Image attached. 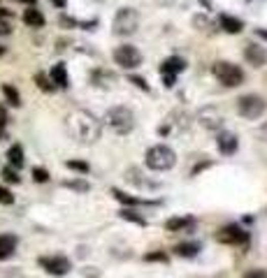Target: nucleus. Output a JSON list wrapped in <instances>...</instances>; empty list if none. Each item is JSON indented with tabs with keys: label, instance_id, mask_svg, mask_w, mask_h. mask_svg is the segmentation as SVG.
<instances>
[{
	"label": "nucleus",
	"instance_id": "nucleus-1",
	"mask_svg": "<svg viewBox=\"0 0 267 278\" xmlns=\"http://www.w3.org/2000/svg\"><path fill=\"white\" fill-rule=\"evenodd\" d=\"M65 121L68 132L82 144H95L103 135V123L86 109H75Z\"/></svg>",
	"mask_w": 267,
	"mask_h": 278
},
{
	"label": "nucleus",
	"instance_id": "nucleus-2",
	"mask_svg": "<svg viewBox=\"0 0 267 278\" xmlns=\"http://www.w3.org/2000/svg\"><path fill=\"white\" fill-rule=\"evenodd\" d=\"M175 163H177V153L168 144H156L144 155V165L151 172H168V169L175 167Z\"/></svg>",
	"mask_w": 267,
	"mask_h": 278
},
{
	"label": "nucleus",
	"instance_id": "nucleus-3",
	"mask_svg": "<svg viewBox=\"0 0 267 278\" xmlns=\"http://www.w3.org/2000/svg\"><path fill=\"white\" fill-rule=\"evenodd\" d=\"M212 74L225 88H237L244 84V70L240 65H235V63H228V60H216L212 65Z\"/></svg>",
	"mask_w": 267,
	"mask_h": 278
},
{
	"label": "nucleus",
	"instance_id": "nucleus-4",
	"mask_svg": "<svg viewBox=\"0 0 267 278\" xmlns=\"http://www.w3.org/2000/svg\"><path fill=\"white\" fill-rule=\"evenodd\" d=\"M105 123H107L116 135H128L135 128V114L128 107H112L105 114Z\"/></svg>",
	"mask_w": 267,
	"mask_h": 278
},
{
	"label": "nucleus",
	"instance_id": "nucleus-5",
	"mask_svg": "<svg viewBox=\"0 0 267 278\" xmlns=\"http://www.w3.org/2000/svg\"><path fill=\"white\" fill-rule=\"evenodd\" d=\"M265 109H267V102L260 95H253V93L242 95V98L237 100V111H240V116L246 121H258L265 114Z\"/></svg>",
	"mask_w": 267,
	"mask_h": 278
},
{
	"label": "nucleus",
	"instance_id": "nucleus-6",
	"mask_svg": "<svg viewBox=\"0 0 267 278\" xmlns=\"http://www.w3.org/2000/svg\"><path fill=\"white\" fill-rule=\"evenodd\" d=\"M112 28H114L116 35H135L137 28H140V14H137V10H132V7L119 10Z\"/></svg>",
	"mask_w": 267,
	"mask_h": 278
},
{
	"label": "nucleus",
	"instance_id": "nucleus-7",
	"mask_svg": "<svg viewBox=\"0 0 267 278\" xmlns=\"http://www.w3.org/2000/svg\"><path fill=\"white\" fill-rule=\"evenodd\" d=\"M214 239L223 246H242L249 241V232L242 229L240 225H225V227H221L216 234H214Z\"/></svg>",
	"mask_w": 267,
	"mask_h": 278
},
{
	"label": "nucleus",
	"instance_id": "nucleus-8",
	"mask_svg": "<svg viewBox=\"0 0 267 278\" xmlns=\"http://www.w3.org/2000/svg\"><path fill=\"white\" fill-rule=\"evenodd\" d=\"M114 63L121 65L123 70H135L142 63V54L132 44H123V47H116L114 49Z\"/></svg>",
	"mask_w": 267,
	"mask_h": 278
},
{
	"label": "nucleus",
	"instance_id": "nucleus-9",
	"mask_svg": "<svg viewBox=\"0 0 267 278\" xmlns=\"http://www.w3.org/2000/svg\"><path fill=\"white\" fill-rule=\"evenodd\" d=\"M38 264L44 269L47 273H51V276H65L68 271L72 269L70 260L63 255H49V257H40Z\"/></svg>",
	"mask_w": 267,
	"mask_h": 278
},
{
	"label": "nucleus",
	"instance_id": "nucleus-10",
	"mask_svg": "<svg viewBox=\"0 0 267 278\" xmlns=\"http://www.w3.org/2000/svg\"><path fill=\"white\" fill-rule=\"evenodd\" d=\"M186 70V60L179 58V56H170L168 60H163V65H160V74L165 76V86L172 88L175 86V79L179 72Z\"/></svg>",
	"mask_w": 267,
	"mask_h": 278
},
{
	"label": "nucleus",
	"instance_id": "nucleus-11",
	"mask_svg": "<svg viewBox=\"0 0 267 278\" xmlns=\"http://www.w3.org/2000/svg\"><path fill=\"white\" fill-rule=\"evenodd\" d=\"M244 58H246V63L249 65H253V67H262L267 63V51H265V47H260V44H246V49H244Z\"/></svg>",
	"mask_w": 267,
	"mask_h": 278
},
{
	"label": "nucleus",
	"instance_id": "nucleus-12",
	"mask_svg": "<svg viewBox=\"0 0 267 278\" xmlns=\"http://www.w3.org/2000/svg\"><path fill=\"white\" fill-rule=\"evenodd\" d=\"M197 118H200V123L205 128H209V130H216V128L223 126V116H221V111L214 109V107H205V109L197 114Z\"/></svg>",
	"mask_w": 267,
	"mask_h": 278
},
{
	"label": "nucleus",
	"instance_id": "nucleus-13",
	"mask_svg": "<svg viewBox=\"0 0 267 278\" xmlns=\"http://www.w3.org/2000/svg\"><path fill=\"white\" fill-rule=\"evenodd\" d=\"M216 146L223 155H232V153L240 148V142H237V137H235L232 132H221V135L216 137Z\"/></svg>",
	"mask_w": 267,
	"mask_h": 278
},
{
	"label": "nucleus",
	"instance_id": "nucleus-14",
	"mask_svg": "<svg viewBox=\"0 0 267 278\" xmlns=\"http://www.w3.org/2000/svg\"><path fill=\"white\" fill-rule=\"evenodd\" d=\"M49 79L56 88H68L70 86V76H68V67L63 63H56L49 72Z\"/></svg>",
	"mask_w": 267,
	"mask_h": 278
},
{
	"label": "nucleus",
	"instance_id": "nucleus-15",
	"mask_svg": "<svg viewBox=\"0 0 267 278\" xmlns=\"http://www.w3.org/2000/svg\"><path fill=\"white\" fill-rule=\"evenodd\" d=\"M19 246V239L14 234H0V260H10Z\"/></svg>",
	"mask_w": 267,
	"mask_h": 278
},
{
	"label": "nucleus",
	"instance_id": "nucleus-16",
	"mask_svg": "<svg viewBox=\"0 0 267 278\" xmlns=\"http://www.w3.org/2000/svg\"><path fill=\"white\" fill-rule=\"evenodd\" d=\"M218 23H221V28L230 35H237V33L244 30V21H242V19L230 17V14H221V17H218Z\"/></svg>",
	"mask_w": 267,
	"mask_h": 278
},
{
	"label": "nucleus",
	"instance_id": "nucleus-17",
	"mask_svg": "<svg viewBox=\"0 0 267 278\" xmlns=\"http://www.w3.org/2000/svg\"><path fill=\"white\" fill-rule=\"evenodd\" d=\"M23 23L30 28H42L44 26V14L38 10V7H28L23 12Z\"/></svg>",
	"mask_w": 267,
	"mask_h": 278
},
{
	"label": "nucleus",
	"instance_id": "nucleus-18",
	"mask_svg": "<svg viewBox=\"0 0 267 278\" xmlns=\"http://www.w3.org/2000/svg\"><path fill=\"white\" fill-rule=\"evenodd\" d=\"M7 160H10V167H14V169H21V167H23L26 158H23L21 144H12L10 151H7Z\"/></svg>",
	"mask_w": 267,
	"mask_h": 278
},
{
	"label": "nucleus",
	"instance_id": "nucleus-19",
	"mask_svg": "<svg viewBox=\"0 0 267 278\" xmlns=\"http://www.w3.org/2000/svg\"><path fill=\"white\" fill-rule=\"evenodd\" d=\"M193 225H195V220L193 218H170L168 223H165V227L170 229V232H184V229H191Z\"/></svg>",
	"mask_w": 267,
	"mask_h": 278
},
{
	"label": "nucleus",
	"instance_id": "nucleus-20",
	"mask_svg": "<svg viewBox=\"0 0 267 278\" xmlns=\"http://www.w3.org/2000/svg\"><path fill=\"white\" fill-rule=\"evenodd\" d=\"M200 251H202L200 244H195V241H188V244H179V246L175 248V253H177L179 257H195Z\"/></svg>",
	"mask_w": 267,
	"mask_h": 278
},
{
	"label": "nucleus",
	"instance_id": "nucleus-21",
	"mask_svg": "<svg viewBox=\"0 0 267 278\" xmlns=\"http://www.w3.org/2000/svg\"><path fill=\"white\" fill-rule=\"evenodd\" d=\"M114 197L119 200L121 204H128V207H140V204H151V202H147V200H142V197H130V195H125V192H121L119 188H114Z\"/></svg>",
	"mask_w": 267,
	"mask_h": 278
},
{
	"label": "nucleus",
	"instance_id": "nucleus-22",
	"mask_svg": "<svg viewBox=\"0 0 267 278\" xmlns=\"http://www.w3.org/2000/svg\"><path fill=\"white\" fill-rule=\"evenodd\" d=\"M3 95H5V100L12 107H19V104H21V95H19V91L12 86V84H3Z\"/></svg>",
	"mask_w": 267,
	"mask_h": 278
},
{
	"label": "nucleus",
	"instance_id": "nucleus-23",
	"mask_svg": "<svg viewBox=\"0 0 267 278\" xmlns=\"http://www.w3.org/2000/svg\"><path fill=\"white\" fill-rule=\"evenodd\" d=\"M35 84H38V88H40V91H44V93H54L56 91V86L51 84V79L47 74H42V72L35 74Z\"/></svg>",
	"mask_w": 267,
	"mask_h": 278
},
{
	"label": "nucleus",
	"instance_id": "nucleus-24",
	"mask_svg": "<svg viewBox=\"0 0 267 278\" xmlns=\"http://www.w3.org/2000/svg\"><path fill=\"white\" fill-rule=\"evenodd\" d=\"M121 218L130 220V223H137V225H147V220H144L142 216H137L132 209H123V211H121Z\"/></svg>",
	"mask_w": 267,
	"mask_h": 278
},
{
	"label": "nucleus",
	"instance_id": "nucleus-25",
	"mask_svg": "<svg viewBox=\"0 0 267 278\" xmlns=\"http://www.w3.org/2000/svg\"><path fill=\"white\" fill-rule=\"evenodd\" d=\"M63 185H65V188H72V190H79V192L91 190V185H88L86 181H63Z\"/></svg>",
	"mask_w": 267,
	"mask_h": 278
},
{
	"label": "nucleus",
	"instance_id": "nucleus-26",
	"mask_svg": "<svg viewBox=\"0 0 267 278\" xmlns=\"http://www.w3.org/2000/svg\"><path fill=\"white\" fill-rule=\"evenodd\" d=\"M68 169H75V172H79V174H86L88 172V165L84 163V160H68Z\"/></svg>",
	"mask_w": 267,
	"mask_h": 278
},
{
	"label": "nucleus",
	"instance_id": "nucleus-27",
	"mask_svg": "<svg viewBox=\"0 0 267 278\" xmlns=\"http://www.w3.org/2000/svg\"><path fill=\"white\" fill-rule=\"evenodd\" d=\"M3 179H5L7 183H19V181H21L14 167H5V169H3Z\"/></svg>",
	"mask_w": 267,
	"mask_h": 278
},
{
	"label": "nucleus",
	"instance_id": "nucleus-28",
	"mask_svg": "<svg viewBox=\"0 0 267 278\" xmlns=\"http://www.w3.org/2000/svg\"><path fill=\"white\" fill-rule=\"evenodd\" d=\"M33 179L38 181V183H47V181H49V172L44 167H33Z\"/></svg>",
	"mask_w": 267,
	"mask_h": 278
},
{
	"label": "nucleus",
	"instance_id": "nucleus-29",
	"mask_svg": "<svg viewBox=\"0 0 267 278\" xmlns=\"http://www.w3.org/2000/svg\"><path fill=\"white\" fill-rule=\"evenodd\" d=\"M144 260H147V262H168L170 257H168V253L156 251V253H147V255H144Z\"/></svg>",
	"mask_w": 267,
	"mask_h": 278
},
{
	"label": "nucleus",
	"instance_id": "nucleus-30",
	"mask_svg": "<svg viewBox=\"0 0 267 278\" xmlns=\"http://www.w3.org/2000/svg\"><path fill=\"white\" fill-rule=\"evenodd\" d=\"M0 204H14V195L5 185H0Z\"/></svg>",
	"mask_w": 267,
	"mask_h": 278
},
{
	"label": "nucleus",
	"instance_id": "nucleus-31",
	"mask_svg": "<svg viewBox=\"0 0 267 278\" xmlns=\"http://www.w3.org/2000/svg\"><path fill=\"white\" fill-rule=\"evenodd\" d=\"M5 128H7V111L5 107H0V139L5 137Z\"/></svg>",
	"mask_w": 267,
	"mask_h": 278
},
{
	"label": "nucleus",
	"instance_id": "nucleus-32",
	"mask_svg": "<svg viewBox=\"0 0 267 278\" xmlns=\"http://www.w3.org/2000/svg\"><path fill=\"white\" fill-rule=\"evenodd\" d=\"M12 26H10V17H0V35H10Z\"/></svg>",
	"mask_w": 267,
	"mask_h": 278
},
{
	"label": "nucleus",
	"instance_id": "nucleus-33",
	"mask_svg": "<svg viewBox=\"0 0 267 278\" xmlns=\"http://www.w3.org/2000/svg\"><path fill=\"white\" fill-rule=\"evenodd\" d=\"M130 82L135 84L137 88H142V91H149V84H147V79H142V76H135V74H132V76H130Z\"/></svg>",
	"mask_w": 267,
	"mask_h": 278
},
{
	"label": "nucleus",
	"instance_id": "nucleus-34",
	"mask_svg": "<svg viewBox=\"0 0 267 278\" xmlns=\"http://www.w3.org/2000/svg\"><path fill=\"white\" fill-rule=\"evenodd\" d=\"M244 278H267V271H262V269H253V271H249Z\"/></svg>",
	"mask_w": 267,
	"mask_h": 278
},
{
	"label": "nucleus",
	"instance_id": "nucleus-35",
	"mask_svg": "<svg viewBox=\"0 0 267 278\" xmlns=\"http://www.w3.org/2000/svg\"><path fill=\"white\" fill-rule=\"evenodd\" d=\"M260 139H265V142H267V123L260 128Z\"/></svg>",
	"mask_w": 267,
	"mask_h": 278
},
{
	"label": "nucleus",
	"instance_id": "nucleus-36",
	"mask_svg": "<svg viewBox=\"0 0 267 278\" xmlns=\"http://www.w3.org/2000/svg\"><path fill=\"white\" fill-rule=\"evenodd\" d=\"M51 3H54L56 7H65V3H68V0H51Z\"/></svg>",
	"mask_w": 267,
	"mask_h": 278
},
{
	"label": "nucleus",
	"instance_id": "nucleus-37",
	"mask_svg": "<svg viewBox=\"0 0 267 278\" xmlns=\"http://www.w3.org/2000/svg\"><path fill=\"white\" fill-rule=\"evenodd\" d=\"M258 35H260V37H265V39H267V33H265V30H258Z\"/></svg>",
	"mask_w": 267,
	"mask_h": 278
},
{
	"label": "nucleus",
	"instance_id": "nucleus-38",
	"mask_svg": "<svg viewBox=\"0 0 267 278\" xmlns=\"http://www.w3.org/2000/svg\"><path fill=\"white\" fill-rule=\"evenodd\" d=\"M3 54H5V47H3V44H0V56H3Z\"/></svg>",
	"mask_w": 267,
	"mask_h": 278
},
{
	"label": "nucleus",
	"instance_id": "nucleus-39",
	"mask_svg": "<svg viewBox=\"0 0 267 278\" xmlns=\"http://www.w3.org/2000/svg\"><path fill=\"white\" fill-rule=\"evenodd\" d=\"M93 3H105V0H93Z\"/></svg>",
	"mask_w": 267,
	"mask_h": 278
},
{
	"label": "nucleus",
	"instance_id": "nucleus-40",
	"mask_svg": "<svg viewBox=\"0 0 267 278\" xmlns=\"http://www.w3.org/2000/svg\"><path fill=\"white\" fill-rule=\"evenodd\" d=\"M21 3H30V0H21Z\"/></svg>",
	"mask_w": 267,
	"mask_h": 278
}]
</instances>
